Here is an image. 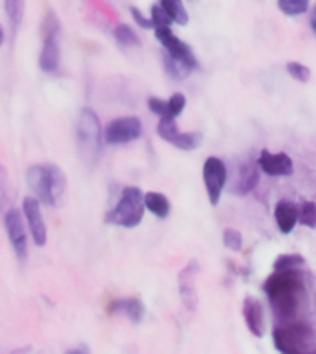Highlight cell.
I'll return each mask as SVG.
<instances>
[{"label":"cell","mask_w":316,"mask_h":354,"mask_svg":"<svg viewBox=\"0 0 316 354\" xmlns=\"http://www.w3.org/2000/svg\"><path fill=\"white\" fill-rule=\"evenodd\" d=\"M144 194L137 187H126L122 190L121 199L116 201L113 209L105 214V221L111 225L126 227H137L143 221L144 216Z\"/></svg>","instance_id":"obj_3"},{"label":"cell","mask_w":316,"mask_h":354,"mask_svg":"<svg viewBox=\"0 0 316 354\" xmlns=\"http://www.w3.org/2000/svg\"><path fill=\"white\" fill-rule=\"evenodd\" d=\"M22 212L24 220L28 221V229L32 232L33 243L37 248H43L46 243V225H44L43 214H41V203L35 198H24L22 201Z\"/></svg>","instance_id":"obj_11"},{"label":"cell","mask_w":316,"mask_h":354,"mask_svg":"<svg viewBox=\"0 0 316 354\" xmlns=\"http://www.w3.org/2000/svg\"><path fill=\"white\" fill-rule=\"evenodd\" d=\"M274 218H276L277 229L283 234H288V232L294 231V227L298 223V207L292 201H285L283 199L274 209Z\"/></svg>","instance_id":"obj_15"},{"label":"cell","mask_w":316,"mask_h":354,"mask_svg":"<svg viewBox=\"0 0 316 354\" xmlns=\"http://www.w3.org/2000/svg\"><path fill=\"white\" fill-rule=\"evenodd\" d=\"M274 347L283 354H298L309 351V343L315 339V332L307 323H285L272 330Z\"/></svg>","instance_id":"obj_5"},{"label":"cell","mask_w":316,"mask_h":354,"mask_svg":"<svg viewBox=\"0 0 316 354\" xmlns=\"http://www.w3.org/2000/svg\"><path fill=\"white\" fill-rule=\"evenodd\" d=\"M4 6L10 26L17 30V28L21 26L22 17H24V0H4Z\"/></svg>","instance_id":"obj_20"},{"label":"cell","mask_w":316,"mask_h":354,"mask_svg":"<svg viewBox=\"0 0 316 354\" xmlns=\"http://www.w3.org/2000/svg\"><path fill=\"white\" fill-rule=\"evenodd\" d=\"M204 183L205 190H207V198L209 203L215 205L220 203V196L224 192V187L227 183V171L226 165L222 162L218 157H207L204 162Z\"/></svg>","instance_id":"obj_9"},{"label":"cell","mask_w":316,"mask_h":354,"mask_svg":"<svg viewBox=\"0 0 316 354\" xmlns=\"http://www.w3.org/2000/svg\"><path fill=\"white\" fill-rule=\"evenodd\" d=\"M102 127L96 113L93 109H83L78 116L76 124V142L78 151L82 155L85 162L93 165L94 160L98 159L100 148H102Z\"/></svg>","instance_id":"obj_4"},{"label":"cell","mask_w":316,"mask_h":354,"mask_svg":"<svg viewBox=\"0 0 316 354\" xmlns=\"http://www.w3.org/2000/svg\"><path fill=\"white\" fill-rule=\"evenodd\" d=\"M287 72L290 74V77H294L296 82L307 83L310 80V68L309 66L301 65L298 61H290L287 63Z\"/></svg>","instance_id":"obj_27"},{"label":"cell","mask_w":316,"mask_h":354,"mask_svg":"<svg viewBox=\"0 0 316 354\" xmlns=\"http://www.w3.org/2000/svg\"><path fill=\"white\" fill-rule=\"evenodd\" d=\"M143 133V124L137 116H122L116 120H111L104 129V140L111 146L116 144H128L137 140Z\"/></svg>","instance_id":"obj_8"},{"label":"cell","mask_w":316,"mask_h":354,"mask_svg":"<svg viewBox=\"0 0 316 354\" xmlns=\"http://www.w3.org/2000/svg\"><path fill=\"white\" fill-rule=\"evenodd\" d=\"M310 0H277V8L281 13L288 17L301 15L309 10Z\"/></svg>","instance_id":"obj_23"},{"label":"cell","mask_w":316,"mask_h":354,"mask_svg":"<svg viewBox=\"0 0 316 354\" xmlns=\"http://www.w3.org/2000/svg\"><path fill=\"white\" fill-rule=\"evenodd\" d=\"M263 292L268 295L277 325H285L298 314L299 299L304 293V279L296 270L276 271L265 281Z\"/></svg>","instance_id":"obj_1"},{"label":"cell","mask_w":316,"mask_h":354,"mask_svg":"<svg viewBox=\"0 0 316 354\" xmlns=\"http://www.w3.org/2000/svg\"><path fill=\"white\" fill-rule=\"evenodd\" d=\"M150 19L154 22V28L157 26H170L172 21L170 17L166 15V11L159 6H152V10H150Z\"/></svg>","instance_id":"obj_30"},{"label":"cell","mask_w":316,"mask_h":354,"mask_svg":"<svg viewBox=\"0 0 316 354\" xmlns=\"http://www.w3.org/2000/svg\"><path fill=\"white\" fill-rule=\"evenodd\" d=\"M200 142H202V133L198 131H188L182 133L176 137V140L172 142V146H176L177 149H183V151H193L194 148H198Z\"/></svg>","instance_id":"obj_22"},{"label":"cell","mask_w":316,"mask_h":354,"mask_svg":"<svg viewBox=\"0 0 316 354\" xmlns=\"http://www.w3.org/2000/svg\"><path fill=\"white\" fill-rule=\"evenodd\" d=\"M298 223L316 229V203L313 201H305L298 207Z\"/></svg>","instance_id":"obj_24"},{"label":"cell","mask_w":316,"mask_h":354,"mask_svg":"<svg viewBox=\"0 0 316 354\" xmlns=\"http://www.w3.org/2000/svg\"><path fill=\"white\" fill-rule=\"evenodd\" d=\"M109 312H113V314H124L133 323H141L144 317V304L135 297L119 299V301L111 304Z\"/></svg>","instance_id":"obj_17"},{"label":"cell","mask_w":316,"mask_h":354,"mask_svg":"<svg viewBox=\"0 0 316 354\" xmlns=\"http://www.w3.org/2000/svg\"><path fill=\"white\" fill-rule=\"evenodd\" d=\"M299 266H305V259L301 254H279L274 262V270L281 271V270H296Z\"/></svg>","instance_id":"obj_25"},{"label":"cell","mask_w":316,"mask_h":354,"mask_svg":"<svg viewBox=\"0 0 316 354\" xmlns=\"http://www.w3.org/2000/svg\"><path fill=\"white\" fill-rule=\"evenodd\" d=\"M257 166L270 177H288L294 174V162L287 153H272L263 149Z\"/></svg>","instance_id":"obj_12"},{"label":"cell","mask_w":316,"mask_h":354,"mask_svg":"<svg viewBox=\"0 0 316 354\" xmlns=\"http://www.w3.org/2000/svg\"><path fill=\"white\" fill-rule=\"evenodd\" d=\"M148 107H150V111H152L154 115L159 116V118L161 116L168 115V102H166V100H161V98H155V96H152V98H148Z\"/></svg>","instance_id":"obj_31"},{"label":"cell","mask_w":316,"mask_h":354,"mask_svg":"<svg viewBox=\"0 0 316 354\" xmlns=\"http://www.w3.org/2000/svg\"><path fill=\"white\" fill-rule=\"evenodd\" d=\"M113 35H115V39L122 46H139L141 44V39L135 33V30L132 26H128V24H119V26H115Z\"/></svg>","instance_id":"obj_21"},{"label":"cell","mask_w":316,"mask_h":354,"mask_svg":"<svg viewBox=\"0 0 316 354\" xmlns=\"http://www.w3.org/2000/svg\"><path fill=\"white\" fill-rule=\"evenodd\" d=\"M165 65H166V71H168V74H170L172 77H176V80H183V77H187L188 72H191V68H188L187 65H183L182 61L172 59L170 55H165Z\"/></svg>","instance_id":"obj_26"},{"label":"cell","mask_w":316,"mask_h":354,"mask_svg":"<svg viewBox=\"0 0 316 354\" xmlns=\"http://www.w3.org/2000/svg\"><path fill=\"white\" fill-rule=\"evenodd\" d=\"M196 271H198V264L191 262L179 273V293H182L183 304L188 310L196 308V288H194V275H196Z\"/></svg>","instance_id":"obj_14"},{"label":"cell","mask_w":316,"mask_h":354,"mask_svg":"<svg viewBox=\"0 0 316 354\" xmlns=\"http://www.w3.org/2000/svg\"><path fill=\"white\" fill-rule=\"evenodd\" d=\"M222 242L226 245L227 249H231V251H240L243 249V234L237 231V229H226L224 234H222Z\"/></svg>","instance_id":"obj_28"},{"label":"cell","mask_w":316,"mask_h":354,"mask_svg":"<svg viewBox=\"0 0 316 354\" xmlns=\"http://www.w3.org/2000/svg\"><path fill=\"white\" fill-rule=\"evenodd\" d=\"M26 183L30 190L49 207L60 205L67 188L65 174L54 165H33L26 171Z\"/></svg>","instance_id":"obj_2"},{"label":"cell","mask_w":316,"mask_h":354,"mask_svg":"<svg viewBox=\"0 0 316 354\" xmlns=\"http://www.w3.org/2000/svg\"><path fill=\"white\" fill-rule=\"evenodd\" d=\"M310 28H313V32L316 35V8L313 10V15H310Z\"/></svg>","instance_id":"obj_33"},{"label":"cell","mask_w":316,"mask_h":354,"mask_svg":"<svg viewBox=\"0 0 316 354\" xmlns=\"http://www.w3.org/2000/svg\"><path fill=\"white\" fill-rule=\"evenodd\" d=\"M243 315L244 323L248 326V330L255 337L265 336V310L261 303L254 297H246L243 303Z\"/></svg>","instance_id":"obj_13"},{"label":"cell","mask_w":316,"mask_h":354,"mask_svg":"<svg viewBox=\"0 0 316 354\" xmlns=\"http://www.w3.org/2000/svg\"><path fill=\"white\" fill-rule=\"evenodd\" d=\"M166 102H168V115L166 116H172V118H176V116L182 115L183 109H185V104H187L185 96L179 93L172 94L170 98L166 100Z\"/></svg>","instance_id":"obj_29"},{"label":"cell","mask_w":316,"mask_h":354,"mask_svg":"<svg viewBox=\"0 0 316 354\" xmlns=\"http://www.w3.org/2000/svg\"><path fill=\"white\" fill-rule=\"evenodd\" d=\"M144 207L157 218H166L170 214V201L166 199V196L159 192L144 194Z\"/></svg>","instance_id":"obj_18"},{"label":"cell","mask_w":316,"mask_h":354,"mask_svg":"<svg viewBox=\"0 0 316 354\" xmlns=\"http://www.w3.org/2000/svg\"><path fill=\"white\" fill-rule=\"evenodd\" d=\"M259 183V171H257V166L254 162H246V165L240 168L237 176V181L233 185V194L237 196H244V194H249L255 188V185Z\"/></svg>","instance_id":"obj_16"},{"label":"cell","mask_w":316,"mask_h":354,"mask_svg":"<svg viewBox=\"0 0 316 354\" xmlns=\"http://www.w3.org/2000/svg\"><path fill=\"white\" fill-rule=\"evenodd\" d=\"M2 41H4V32H2V28H0V44H2Z\"/></svg>","instance_id":"obj_34"},{"label":"cell","mask_w":316,"mask_h":354,"mask_svg":"<svg viewBox=\"0 0 316 354\" xmlns=\"http://www.w3.org/2000/svg\"><path fill=\"white\" fill-rule=\"evenodd\" d=\"M154 32L157 41L163 44L166 55H170L172 59L182 61L183 65H187L191 71L198 68V59L194 57L191 46H188L187 43H183L179 37H176V35L172 33L170 26H157L154 28Z\"/></svg>","instance_id":"obj_7"},{"label":"cell","mask_w":316,"mask_h":354,"mask_svg":"<svg viewBox=\"0 0 316 354\" xmlns=\"http://www.w3.org/2000/svg\"><path fill=\"white\" fill-rule=\"evenodd\" d=\"M60 19L50 11L43 21V48L39 54V66L44 72H54L60 65Z\"/></svg>","instance_id":"obj_6"},{"label":"cell","mask_w":316,"mask_h":354,"mask_svg":"<svg viewBox=\"0 0 316 354\" xmlns=\"http://www.w3.org/2000/svg\"><path fill=\"white\" fill-rule=\"evenodd\" d=\"M6 231L10 236V243L19 260H24L28 257V236L24 231V220L22 214L17 209H10L4 216Z\"/></svg>","instance_id":"obj_10"},{"label":"cell","mask_w":316,"mask_h":354,"mask_svg":"<svg viewBox=\"0 0 316 354\" xmlns=\"http://www.w3.org/2000/svg\"><path fill=\"white\" fill-rule=\"evenodd\" d=\"M132 17L133 21L137 22L139 28H143V30H150V28H154V22H152V19H146V17L143 15V11L137 10V8H132Z\"/></svg>","instance_id":"obj_32"},{"label":"cell","mask_w":316,"mask_h":354,"mask_svg":"<svg viewBox=\"0 0 316 354\" xmlns=\"http://www.w3.org/2000/svg\"><path fill=\"white\" fill-rule=\"evenodd\" d=\"M161 8L166 11V15L170 17V21L174 24L185 26L188 22V13L183 6V0H161Z\"/></svg>","instance_id":"obj_19"}]
</instances>
